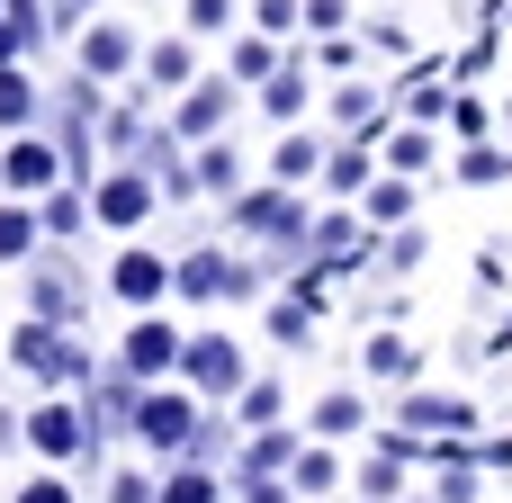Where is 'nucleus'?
<instances>
[{"mask_svg":"<svg viewBox=\"0 0 512 503\" xmlns=\"http://www.w3.org/2000/svg\"><path fill=\"white\" fill-rule=\"evenodd\" d=\"M279 72V54H270V27H252L243 45H234V81H270Z\"/></svg>","mask_w":512,"mask_h":503,"instance_id":"4be33fe9","label":"nucleus"},{"mask_svg":"<svg viewBox=\"0 0 512 503\" xmlns=\"http://www.w3.org/2000/svg\"><path fill=\"white\" fill-rule=\"evenodd\" d=\"M81 9H90V0H54V18H81Z\"/></svg>","mask_w":512,"mask_h":503,"instance_id":"58836bf2","label":"nucleus"},{"mask_svg":"<svg viewBox=\"0 0 512 503\" xmlns=\"http://www.w3.org/2000/svg\"><path fill=\"white\" fill-rule=\"evenodd\" d=\"M261 108H270L279 126H297V117H306V63H297V72H270V81H261Z\"/></svg>","mask_w":512,"mask_h":503,"instance_id":"dca6fc26","label":"nucleus"},{"mask_svg":"<svg viewBox=\"0 0 512 503\" xmlns=\"http://www.w3.org/2000/svg\"><path fill=\"white\" fill-rule=\"evenodd\" d=\"M360 216H369V225H405V216H414V171L369 180V189H360Z\"/></svg>","mask_w":512,"mask_h":503,"instance_id":"f8f14e48","label":"nucleus"},{"mask_svg":"<svg viewBox=\"0 0 512 503\" xmlns=\"http://www.w3.org/2000/svg\"><path fill=\"white\" fill-rule=\"evenodd\" d=\"M504 171H512V153H504V144H477V153L459 162V180H504Z\"/></svg>","mask_w":512,"mask_h":503,"instance_id":"7c9ffc66","label":"nucleus"},{"mask_svg":"<svg viewBox=\"0 0 512 503\" xmlns=\"http://www.w3.org/2000/svg\"><path fill=\"white\" fill-rule=\"evenodd\" d=\"M63 171H72V162H63L54 144H36V135H18V144L0 153V189H9V198H45Z\"/></svg>","mask_w":512,"mask_h":503,"instance_id":"7ed1b4c3","label":"nucleus"},{"mask_svg":"<svg viewBox=\"0 0 512 503\" xmlns=\"http://www.w3.org/2000/svg\"><path fill=\"white\" fill-rule=\"evenodd\" d=\"M36 216H45V234H81V225H90L99 207H81L72 189H45V198H36Z\"/></svg>","mask_w":512,"mask_h":503,"instance_id":"412c9836","label":"nucleus"},{"mask_svg":"<svg viewBox=\"0 0 512 503\" xmlns=\"http://www.w3.org/2000/svg\"><path fill=\"white\" fill-rule=\"evenodd\" d=\"M36 234H45V216H36L27 198H9V207H0V261H27Z\"/></svg>","mask_w":512,"mask_h":503,"instance_id":"2eb2a0df","label":"nucleus"},{"mask_svg":"<svg viewBox=\"0 0 512 503\" xmlns=\"http://www.w3.org/2000/svg\"><path fill=\"white\" fill-rule=\"evenodd\" d=\"M0 441H9V414H0Z\"/></svg>","mask_w":512,"mask_h":503,"instance_id":"ea45409f","label":"nucleus"},{"mask_svg":"<svg viewBox=\"0 0 512 503\" xmlns=\"http://www.w3.org/2000/svg\"><path fill=\"white\" fill-rule=\"evenodd\" d=\"M252 18H261L270 36H288V27H306V0H252Z\"/></svg>","mask_w":512,"mask_h":503,"instance_id":"c756f323","label":"nucleus"},{"mask_svg":"<svg viewBox=\"0 0 512 503\" xmlns=\"http://www.w3.org/2000/svg\"><path fill=\"white\" fill-rule=\"evenodd\" d=\"M18 503H72V486L63 477H36V486H18Z\"/></svg>","mask_w":512,"mask_h":503,"instance_id":"e433bc0d","label":"nucleus"},{"mask_svg":"<svg viewBox=\"0 0 512 503\" xmlns=\"http://www.w3.org/2000/svg\"><path fill=\"white\" fill-rule=\"evenodd\" d=\"M396 486H405V450H387V459H369V468H360V495H369V503H387Z\"/></svg>","mask_w":512,"mask_h":503,"instance_id":"393cba45","label":"nucleus"},{"mask_svg":"<svg viewBox=\"0 0 512 503\" xmlns=\"http://www.w3.org/2000/svg\"><path fill=\"white\" fill-rule=\"evenodd\" d=\"M126 63H135V36H126L117 18H90V27H81V72H90V81H117Z\"/></svg>","mask_w":512,"mask_h":503,"instance_id":"6e6552de","label":"nucleus"},{"mask_svg":"<svg viewBox=\"0 0 512 503\" xmlns=\"http://www.w3.org/2000/svg\"><path fill=\"white\" fill-rule=\"evenodd\" d=\"M36 315H45V324H63V315H72V279H63V270H45V279H36Z\"/></svg>","mask_w":512,"mask_h":503,"instance_id":"cd10ccee","label":"nucleus"},{"mask_svg":"<svg viewBox=\"0 0 512 503\" xmlns=\"http://www.w3.org/2000/svg\"><path fill=\"white\" fill-rule=\"evenodd\" d=\"M423 503H441V495H423Z\"/></svg>","mask_w":512,"mask_h":503,"instance_id":"a19ab883","label":"nucleus"},{"mask_svg":"<svg viewBox=\"0 0 512 503\" xmlns=\"http://www.w3.org/2000/svg\"><path fill=\"white\" fill-rule=\"evenodd\" d=\"M108 288H117L126 306H153L162 288H180V270H171L162 252H144V243H126V252H117V270H108Z\"/></svg>","mask_w":512,"mask_h":503,"instance_id":"20e7f679","label":"nucleus"},{"mask_svg":"<svg viewBox=\"0 0 512 503\" xmlns=\"http://www.w3.org/2000/svg\"><path fill=\"white\" fill-rule=\"evenodd\" d=\"M243 503H297V477H288V486H270V477H243Z\"/></svg>","mask_w":512,"mask_h":503,"instance_id":"c9c22d12","label":"nucleus"},{"mask_svg":"<svg viewBox=\"0 0 512 503\" xmlns=\"http://www.w3.org/2000/svg\"><path fill=\"white\" fill-rule=\"evenodd\" d=\"M189 27H198V36H216V27H234V0H189Z\"/></svg>","mask_w":512,"mask_h":503,"instance_id":"f704fd0d","label":"nucleus"},{"mask_svg":"<svg viewBox=\"0 0 512 503\" xmlns=\"http://www.w3.org/2000/svg\"><path fill=\"white\" fill-rule=\"evenodd\" d=\"M369 108H378V90H369V81H351V90L333 99V117H342V126H369Z\"/></svg>","mask_w":512,"mask_h":503,"instance_id":"2f4dec72","label":"nucleus"},{"mask_svg":"<svg viewBox=\"0 0 512 503\" xmlns=\"http://www.w3.org/2000/svg\"><path fill=\"white\" fill-rule=\"evenodd\" d=\"M180 351H189V342H180L171 324H153V315H144V324L126 333V360H117V369H126V378H171V369H180Z\"/></svg>","mask_w":512,"mask_h":503,"instance_id":"423d86ee","label":"nucleus"},{"mask_svg":"<svg viewBox=\"0 0 512 503\" xmlns=\"http://www.w3.org/2000/svg\"><path fill=\"white\" fill-rule=\"evenodd\" d=\"M270 468H297V441H288L279 423H261V441L243 450V477H270Z\"/></svg>","mask_w":512,"mask_h":503,"instance_id":"aec40b11","label":"nucleus"},{"mask_svg":"<svg viewBox=\"0 0 512 503\" xmlns=\"http://www.w3.org/2000/svg\"><path fill=\"white\" fill-rule=\"evenodd\" d=\"M90 207H99V225H117V234H135V225L153 216V180H144V171H108Z\"/></svg>","mask_w":512,"mask_h":503,"instance_id":"39448f33","label":"nucleus"},{"mask_svg":"<svg viewBox=\"0 0 512 503\" xmlns=\"http://www.w3.org/2000/svg\"><path fill=\"white\" fill-rule=\"evenodd\" d=\"M288 477H297V495H333V486H342L333 450H297V468H288Z\"/></svg>","mask_w":512,"mask_h":503,"instance_id":"b1692460","label":"nucleus"},{"mask_svg":"<svg viewBox=\"0 0 512 503\" xmlns=\"http://www.w3.org/2000/svg\"><path fill=\"white\" fill-rule=\"evenodd\" d=\"M180 378H189L198 396H234V387H243V351H234V333H198V342L180 351Z\"/></svg>","mask_w":512,"mask_h":503,"instance_id":"f03ea898","label":"nucleus"},{"mask_svg":"<svg viewBox=\"0 0 512 503\" xmlns=\"http://www.w3.org/2000/svg\"><path fill=\"white\" fill-rule=\"evenodd\" d=\"M108 503H162V495H153L144 477H117V486H108Z\"/></svg>","mask_w":512,"mask_h":503,"instance_id":"4c0bfd02","label":"nucleus"},{"mask_svg":"<svg viewBox=\"0 0 512 503\" xmlns=\"http://www.w3.org/2000/svg\"><path fill=\"white\" fill-rule=\"evenodd\" d=\"M342 18H351V0H306V27L315 36H342Z\"/></svg>","mask_w":512,"mask_h":503,"instance_id":"72a5a7b5","label":"nucleus"},{"mask_svg":"<svg viewBox=\"0 0 512 503\" xmlns=\"http://www.w3.org/2000/svg\"><path fill=\"white\" fill-rule=\"evenodd\" d=\"M162 503H216V477L207 468H180V477H162Z\"/></svg>","mask_w":512,"mask_h":503,"instance_id":"bb28decb","label":"nucleus"},{"mask_svg":"<svg viewBox=\"0 0 512 503\" xmlns=\"http://www.w3.org/2000/svg\"><path fill=\"white\" fill-rule=\"evenodd\" d=\"M234 180H243L234 144H216V135H207V144H198V189H234Z\"/></svg>","mask_w":512,"mask_h":503,"instance_id":"5701e85b","label":"nucleus"},{"mask_svg":"<svg viewBox=\"0 0 512 503\" xmlns=\"http://www.w3.org/2000/svg\"><path fill=\"white\" fill-rule=\"evenodd\" d=\"M27 117H36V81H27L18 63H0V126L27 135Z\"/></svg>","mask_w":512,"mask_h":503,"instance_id":"f3484780","label":"nucleus"},{"mask_svg":"<svg viewBox=\"0 0 512 503\" xmlns=\"http://www.w3.org/2000/svg\"><path fill=\"white\" fill-rule=\"evenodd\" d=\"M234 225H243V234H261V243H270V234H288V225H297V198H288V180H279V189H252V198H234Z\"/></svg>","mask_w":512,"mask_h":503,"instance_id":"9d476101","label":"nucleus"},{"mask_svg":"<svg viewBox=\"0 0 512 503\" xmlns=\"http://www.w3.org/2000/svg\"><path fill=\"white\" fill-rule=\"evenodd\" d=\"M225 108H234V81H189V99H180V135L207 144V135L225 126Z\"/></svg>","mask_w":512,"mask_h":503,"instance_id":"1a4fd4ad","label":"nucleus"},{"mask_svg":"<svg viewBox=\"0 0 512 503\" xmlns=\"http://www.w3.org/2000/svg\"><path fill=\"white\" fill-rule=\"evenodd\" d=\"M243 423H252V432L279 423V387H243Z\"/></svg>","mask_w":512,"mask_h":503,"instance_id":"473e14b6","label":"nucleus"},{"mask_svg":"<svg viewBox=\"0 0 512 503\" xmlns=\"http://www.w3.org/2000/svg\"><path fill=\"white\" fill-rule=\"evenodd\" d=\"M315 432H324V441L360 432V396H324V405H315Z\"/></svg>","mask_w":512,"mask_h":503,"instance_id":"a878e982","label":"nucleus"},{"mask_svg":"<svg viewBox=\"0 0 512 503\" xmlns=\"http://www.w3.org/2000/svg\"><path fill=\"white\" fill-rule=\"evenodd\" d=\"M405 423H414V432H450V441H459V432H477V405H468V396H405Z\"/></svg>","mask_w":512,"mask_h":503,"instance_id":"9b49d317","label":"nucleus"},{"mask_svg":"<svg viewBox=\"0 0 512 503\" xmlns=\"http://www.w3.org/2000/svg\"><path fill=\"white\" fill-rule=\"evenodd\" d=\"M81 423H90V414H72V405H36V414H27V423H18V441H27V450H36V459H72V450H81V441H90V432H81Z\"/></svg>","mask_w":512,"mask_h":503,"instance_id":"0eeeda50","label":"nucleus"},{"mask_svg":"<svg viewBox=\"0 0 512 503\" xmlns=\"http://www.w3.org/2000/svg\"><path fill=\"white\" fill-rule=\"evenodd\" d=\"M369 162H378V153H369V135H360V144H342V153H324V189H369Z\"/></svg>","mask_w":512,"mask_h":503,"instance_id":"6ab92c4d","label":"nucleus"},{"mask_svg":"<svg viewBox=\"0 0 512 503\" xmlns=\"http://www.w3.org/2000/svg\"><path fill=\"white\" fill-rule=\"evenodd\" d=\"M0 9H9V0H0Z\"/></svg>","mask_w":512,"mask_h":503,"instance_id":"79ce46f5","label":"nucleus"},{"mask_svg":"<svg viewBox=\"0 0 512 503\" xmlns=\"http://www.w3.org/2000/svg\"><path fill=\"white\" fill-rule=\"evenodd\" d=\"M315 171H324V153H315L306 135H279V153H270V180H288V189H297V180H315Z\"/></svg>","mask_w":512,"mask_h":503,"instance_id":"a211bd4d","label":"nucleus"},{"mask_svg":"<svg viewBox=\"0 0 512 503\" xmlns=\"http://www.w3.org/2000/svg\"><path fill=\"white\" fill-rule=\"evenodd\" d=\"M432 153H441V135L414 117V126H396L387 135V171H432Z\"/></svg>","mask_w":512,"mask_h":503,"instance_id":"4468645a","label":"nucleus"},{"mask_svg":"<svg viewBox=\"0 0 512 503\" xmlns=\"http://www.w3.org/2000/svg\"><path fill=\"white\" fill-rule=\"evenodd\" d=\"M369 369H378V378H414V351H405L396 333H378V342H369Z\"/></svg>","mask_w":512,"mask_h":503,"instance_id":"c85d7f7f","label":"nucleus"},{"mask_svg":"<svg viewBox=\"0 0 512 503\" xmlns=\"http://www.w3.org/2000/svg\"><path fill=\"white\" fill-rule=\"evenodd\" d=\"M144 72H153V90H189V81H198V54H189V36H162V45L144 54Z\"/></svg>","mask_w":512,"mask_h":503,"instance_id":"ddd939ff","label":"nucleus"},{"mask_svg":"<svg viewBox=\"0 0 512 503\" xmlns=\"http://www.w3.org/2000/svg\"><path fill=\"white\" fill-rule=\"evenodd\" d=\"M135 441H144L153 459H180V450L198 441V405H189V396H144V405H135Z\"/></svg>","mask_w":512,"mask_h":503,"instance_id":"f257e3e1","label":"nucleus"}]
</instances>
